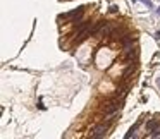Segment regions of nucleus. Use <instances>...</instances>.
I'll use <instances>...</instances> for the list:
<instances>
[{
    "mask_svg": "<svg viewBox=\"0 0 160 139\" xmlns=\"http://www.w3.org/2000/svg\"><path fill=\"white\" fill-rule=\"evenodd\" d=\"M110 125H112V122H110V120H103V124H100L98 127H95V129H93L91 138H93V139H98V138H103V136H107V132H108Z\"/></svg>",
    "mask_w": 160,
    "mask_h": 139,
    "instance_id": "1",
    "label": "nucleus"
},
{
    "mask_svg": "<svg viewBox=\"0 0 160 139\" xmlns=\"http://www.w3.org/2000/svg\"><path fill=\"white\" fill-rule=\"evenodd\" d=\"M121 106H122V100L115 98V100H112L110 103H107V106H103V112L105 113H114V112H119Z\"/></svg>",
    "mask_w": 160,
    "mask_h": 139,
    "instance_id": "2",
    "label": "nucleus"
},
{
    "mask_svg": "<svg viewBox=\"0 0 160 139\" xmlns=\"http://www.w3.org/2000/svg\"><path fill=\"white\" fill-rule=\"evenodd\" d=\"M83 10H85V7H79V9H76V10H72V12H69V14H64V16H60L59 19H64V21L74 19L76 16H79V14H83Z\"/></svg>",
    "mask_w": 160,
    "mask_h": 139,
    "instance_id": "3",
    "label": "nucleus"
},
{
    "mask_svg": "<svg viewBox=\"0 0 160 139\" xmlns=\"http://www.w3.org/2000/svg\"><path fill=\"white\" fill-rule=\"evenodd\" d=\"M143 119H145V117H140V119L136 120V124H134V125H133V127L129 129V132L126 134V139H129V138H131V136H134V132H136V129H138V127H140V125H141V124H143Z\"/></svg>",
    "mask_w": 160,
    "mask_h": 139,
    "instance_id": "4",
    "label": "nucleus"
},
{
    "mask_svg": "<svg viewBox=\"0 0 160 139\" xmlns=\"http://www.w3.org/2000/svg\"><path fill=\"white\" fill-rule=\"evenodd\" d=\"M159 124H160V120H159V119H153V120H150V122L146 124V131H148V132H152V131H155Z\"/></svg>",
    "mask_w": 160,
    "mask_h": 139,
    "instance_id": "5",
    "label": "nucleus"
},
{
    "mask_svg": "<svg viewBox=\"0 0 160 139\" xmlns=\"http://www.w3.org/2000/svg\"><path fill=\"white\" fill-rule=\"evenodd\" d=\"M103 26H107L105 21H98V22H96V24H95V26L91 28V33H93V35H96V33H98V31H100V29H102Z\"/></svg>",
    "mask_w": 160,
    "mask_h": 139,
    "instance_id": "6",
    "label": "nucleus"
},
{
    "mask_svg": "<svg viewBox=\"0 0 160 139\" xmlns=\"http://www.w3.org/2000/svg\"><path fill=\"white\" fill-rule=\"evenodd\" d=\"M126 95H127V88H121V89L117 91V98L119 100H124Z\"/></svg>",
    "mask_w": 160,
    "mask_h": 139,
    "instance_id": "7",
    "label": "nucleus"
},
{
    "mask_svg": "<svg viewBox=\"0 0 160 139\" xmlns=\"http://www.w3.org/2000/svg\"><path fill=\"white\" fill-rule=\"evenodd\" d=\"M110 12H112V14H115V12H117V7H115V5H112V7H110Z\"/></svg>",
    "mask_w": 160,
    "mask_h": 139,
    "instance_id": "8",
    "label": "nucleus"
},
{
    "mask_svg": "<svg viewBox=\"0 0 160 139\" xmlns=\"http://www.w3.org/2000/svg\"><path fill=\"white\" fill-rule=\"evenodd\" d=\"M157 14H159V16H160V9H159V10H157Z\"/></svg>",
    "mask_w": 160,
    "mask_h": 139,
    "instance_id": "9",
    "label": "nucleus"
}]
</instances>
